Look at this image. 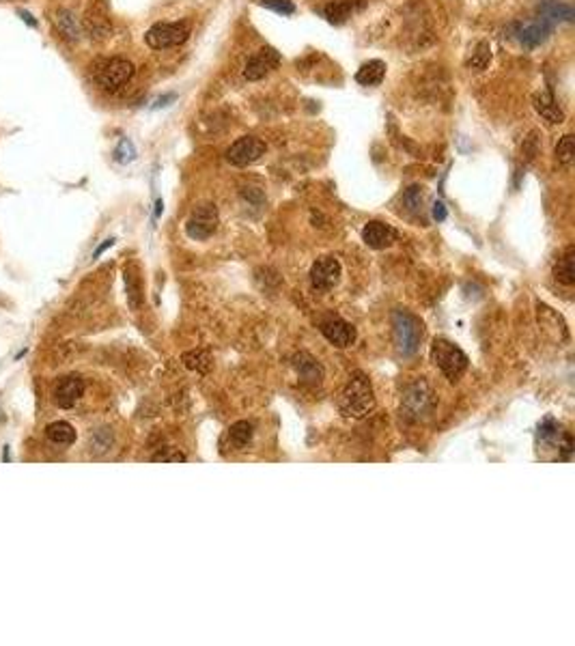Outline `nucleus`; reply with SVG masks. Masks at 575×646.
Instances as JSON below:
<instances>
[{
	"mask_svg": "<svg viewBox=\"0 0 575 646\" xmlns=\"http://www.w3.org/2000/svg\"><path fill=\"white\" fill-rule=\"evenodd\" d=\"M82 392H85V382L80 377H76V375L63 377L58 382L56 390H54V401H56L58 407L69 409V407H74L80 401Z\"/></svg>",
	"mask_w": 575,
	"mask_h": 646,
	"instance_id": "nucleus-15",
	"label": "nucleus"
},
{
	"mask_svg": "<svg viewBox=\"0 0 575 646\" xmlns=\"http://www.w3.org/2000/svg\"><path fill=\"white\" fill-rule=\"evenodd\" d=\"M434 218L438 220V222H442V220H446V205L444 203H436L434 205Z\"/></svg>",
	"mask_w": 575,
	"mask_h": 646,
	"instance_id": "nucleus-34",
	"label": "nucleus"
},
{
	"mask_svg": "<svg viewBox=\"0 0 575 646\" xmlns=\"http://www.w3.org/2000/svg\"><path fill=\"white\" fill-rule=\"evenodd\" d=\"M265 154V142L254 136H244L235 140L227 151V160L233 166H248L254 164Z\"/></svg>",
	"mask_w": 575,
	"mask_h": 646,
	"instance_id": "nucleus-9",
	"label": "nucleus"
},
{
	"mask_svg": "<svg viewBox=\"0 0 575 646\" xmlns=\"http://www.w3.org/2000/svg\"><path fill=\"white\" fill-rule=\"evenodd\" d=\"M177 99V95L175 93H166V95H162V97H158L156 102H154V110H160V108H166V106H171L173 102Z\"/></svg>",
	"mask_w": 575,
	"mask_h": 646,
	"instance_id": "nucleus-33",
	"label": "nucleus"
},
{
	"mask_svg": "<svg viewBox=\"0 0 575 646\" xmlns=\"http://www.w3.org/2000/svg\"><path fill=\"white\" fill-rule=\"evenodd\" d=\"M254 436V426L248 420H240L229 429V446L233 451H244Z\"/></svg>",
	"mask_w": 575,
	"mask_h": 646,
	"instance_id": "nucleus-22",
	"label": "nucleus"
},
{
	"mask_svg": "<svg viewBox=\"0 0 575 646\" xmlns=\"http://www.w3.org/2000/svg\"><path fill=\"white\" fill-rule=\"evenodd\" d=\"M431 360L451 379L457 382L468 369V355L448 338H436L431 345Z\"/></svg>",
	"mask_w": 575,
	"mask_h": 646,
	"instance_id": "nucleus-2",
	"label": "nucleus"
},
{
	"mask_svg": "<svg viewBox=\"0 0 575 646\" xmlns=\"http://www.w3.org/2000/svg\"><path fill=\"white\" fill-rule=\"evenodd\" d=\"M386 76V63L382 60H369L365 63L360 69H358L355 74V82L358 85H365V87H375L384 80Z\"/></svg>",
	"mask_w": 575,
	"mask_h": 646,
	"instance_id": "nucleus-20",
	"label": "nucleus"
},
{
	"mask_svg": "<svg viewBox=\"0 0 575 646\" xmlns=\"http://www.w3.org/2000/svg\"><path fill=\"white\" fill-rule=\"evenodd\" d=\"M134 76V65L125 58H108L102 60L97 65V69L93 71L95 82L104 89V91H119L123 85H127Z\"/></svg>",
	"mask_w": 575,
	"mask_h": 646,
	"instance_id": "nucleus-5",
	"label": "nucleus"
},
{
	"mask_svg": "<svg viewBox=\"0 0 575 646\" xmlns=\"http://www.w3.org/2000/svg\"><path fill=\"white\" fill-rule=\"evenodd\" d=\"M54 24H56L58 33H60L65 39H69V41H78L80 35H82V28H80L76 16L71 14L69 9H56V14H54Z\"/></svg>",
	"mask_w": 575,
	"mask_h": 646,
	"instance_id": "nucleus-19",
	"label": "nucleus"
},
{
	"mask_svg": "<svg viewBox=\"0 0 575 646\" xmlns=\"http://www.w3.org/2000/svg\"><path fill=\"white\" fill-rule=\"evenodd\" d=\"M573 156H575V140L571 134L562 136L560 142L556 145V160L564 166H569L573 162Z\"/></svg>",
	"mask_w": 575,
	"mask_h": 646,
	"instance_id": "nucleus-27",
	"label": "nucleus"
},
{
	"mask_svg": "<svg viewBox=\"0 0 575 646\" xmlns=\"http://www.w3.org/2000/svg\"><path fill=\"white\" fill-rule=\"evenodd\" d=\"M403 203H405L412 211H418V209L422 207V188H420V185L407 188V192L403 194Z\"/></svg>",
	"mask_w": 575,
	"mask_h": 646,
	"instance_id": "nucleus-31",
	"label": "nucleus"
},
{
	"mask_svg": "<svg viewBox=\"0 0 575 646\" xmlns=\"http://www.w3.org/2000/svg\"><path fill=\"white\" fill-rule=\"evenodd\" d=\"M431 405H434V392H431L429 384L424 379L414 382L407 388L405 397H403V414H405V418L407 420H418V418H422L431 409Z\"/></svg>",
	"mask_w": 575,
	"mask_h": 646,
	"instance_id": "nucleus-7",
	"label": "nucleus"
},
{
	"mask_svg": "<svg viewBox=\"0 0 575 646\" xmlns=\"http://www.w3.org/2000/svg\"><path fill=\"white\" fill-rule=\"evenodd\" d=\"M489 60H491V48H489L487 41H480V43L476 45V50L472 52V56H470V60H468L466 65H468L470 69L480 71V69H485V67L489 65Z\"/></svg>",
	"mask_w": 575,
	"mask_h": 646,
	"instance_id": "nucleus-26",
	"label": "nucleus"
},
{
	"mask_svg": "<svg viewBox=\"0 0 575 646\" xmlns=\"http://www.w3.org/2000/svg\"><path fill=\"white\" fill-rule=\"evenodd\" d=\"M321 334L334 345V347H349L353 340H355V328L338 317H332V319H326L321 323Z\"/></svg>",
	"mask_w": 575,
	"mask_h": 646,
	"instance_id": "nucleus-14",
	"label": "nucleus"
},
{
	"mask_svg": "<svg viewBox=\"0 0 575 646\" xmlns=\"http://www.w3.org/2000/svg\"><path fill=\"white\" fill-rule=\"evenodd\" d=\"M511 33H513V39L517 43H522L524 48H537L543 41H547V37L552 35V24L543 18L528 20V22H515V24H511Z\"/></svg>",
	"mask_w": 575,
	"mask_h": 646,
	"instance_id": "nucleus-8",
	"label": "nucleus"
},
{
	"mask_svg": "<svg viewBox=\"0 0 575 646\" xmlns=\"http://www.w3.org/2000/svg\"><path fill=\"white\" fill-rule=\"evenodd\" d=\"M136 158V149H134V145L127 140V138H123L121 142H119V147H117V151H114V160L117 162H121V164H127V162H131Z\"/></svg>",
	"mask_w": 575,
	"mask_h": 646,
	"instance_id": "nucleus-30",
	"label": "nucleus"
},
{
	"mask_svg": "<svg viewBox=\"0 0 575 646\" xmlns=\"http://www.w3.org/2000/svg\"><path fill=\"white\" fill-rule=\"evenodd\" d=\"M278 63H280V54L274 48H261L248 58V63L244 67V78L261 80L269 74V71H274L278 67Z\"/></svg>",
	"mask_w": 575,
	"mask_h": 646,
	"instance_id": "nucleus-11",
	"label": "nucleus"
},
{
	"mask_svg": "<svg viewBox=\"0 0 575 646\" xmlns=\"http://www.w3.org/2000/svg\"><path fill=\"white\" fill-rule=\"evenodd\" d=\"M394 325V345L401 355H414L422 340V323L407 311H397L392 317Z\"/></svg>",
	"mask_w": 575,
	"mask_h": 646,
	"instance_id": "nucleus-3",
	"label": "nucleus"
},
{
	"mask_svg": "<svg viewBox=\"0 0 575 646\" xmlns=\"http://www.w3.org/2000/svg\"><path fill=\"white\" fill-rule=\"evenodd\" d=\"M220 225V215H218V207L213 203H200L198 207L192 209L190 218L186 222V233L190 239L196 242H205L209 239L215 231H218Z\"/></svg>",
	"mask_w": 575,
	"mask_h": 646,
	"instance_id": "nucleus-4",
	"label": "nucleus"
},
{
	"mask_svg": "<svg viewBox=\"0 0 575 646\" xmlns=\"http://www.w3.org/2000/svg\"><path fill=\"white\" fill-rule=\"evenodd\" d=\"M125 286H127L129 304L136 308L140 304V284H138V276H134L131 269H125Z\"/></svg>",
	"mask_w": 575,
	"mask_h": 646,
	"instance_id": "nucleus-28",
	"label": "nucleus"
},
{
	"mask_svg": "<svg viewBox=\"0 0 575 646\" xmlns=\"http://www.w3.org/2000/svg\"><path fill=\"white\" fill-rule=\"evenodd\" d=\"M541 11V18L547 20L549 24L552 22H571L575 18V11L571 5H564V3H558V0H547L539 7Z\"/></svg>",
	"mask_w": 575,
	"mask_h": 646,
	"instance_id": "nucleus-21",
	"label": "nucleus"
},
{
	"mask_svg": "<svg viewBox=\"0 0 575 646\" xmlns=\"http://www.w3.org/2000/svg\"><path fill=\"white\" fill-rule=\"evenodd\" d=\"M261 5L267 7V9H272V11H276V14H280V16L296 14V5L291 3V0H261Z\"/></svg>",
	"mask_w": 575,
	"mask_h": 646,
	"instance_id": "nucleus-29",
	"label": "nucleus"
},
{
	"mask_svg": "<svg viewBox=\"0 0 575 646\" xmlns=\"http://www.w3.org/2000/svg\"><path fill=\"white\" fill-rule=\"evenodd\" d=\"M183 365L190 369V371H196V373H207L209 367H211V355L203 349H196V351H188L183 353Z\"/></svg>",
	"mask_w": 575,
	"mask_h": 646,
	"instance_id": "nucleus-25",
	"label": "nucleus"
},
{
	"mask_svg": "<svg viewBox=\"0 0 575 646\" xmlns=\"http://www.w3.org/2000/svg\"><path fill=\"white\" fill-rule=\"evenodd\" d=\"M110 246H114V239H106V244H102V246L95 250V254H93V257H95V259H97V257H102V252H104V250H108Z\"/></svg>",
	"mask_w": 575,
	"mask_h": 646,
	"instance_id": "nucleus-36",
	"label": "nucleus"
},
{
	"mask_svg": "<svg viewBox=\"0 0 575 646\" xmlns=\"http://www.w3.org/2000/svg\"><path fill=\"white\" fill-rule=\"evenodd\" d=\"M373 407H375V397H373L371 382L362 371H355L338 397V409L343 416L358 420V418L369 416L373 411Z\"/></svg>",
	"mask_w": 575,
	"mask_h": 646,
	"instance_id": "nucleus-1",
	"label": "nucleus"
},
{
	"mask_svg": "<svg viewBox=\"0 0 575 646\" xmlns=\"http://www.w3.org/2000/svg\"><path fill=\"white\" fill-rule=\"evenodd\" d=\"M45 434H48V438H50L52 442H56V444H74V442H76V429L71 426L69 422H65V420L52 422V424L45 429Z\"/></svg>",
	"mask_w": 575,
	"mask_h": 646,
	"instance_id": "nucleus-24",
	"label": "nucleus"
},
{
	"mask_svg": "<svg viewBox=\"0 0 575 646\" xmlns=\"http://www.w3.org/2000/svg\"><path fill=\"white\" fill-rule=\"evenodd\" d=\"M365 7V0H334V3L326 5L323 14L332 24H343L351 18L353 11H360Z\"/></svg>",
	"mask_w": 575,
	"mask_h": 646,
	"instance_id": "nucleus-17",
	"label": "nucleus"
},
{
	"mask_svg": "<svg viewBox=\"0 0 575 646\" xmlns=\"http://www.w3.org/2000/svg\"><path fill=\"white\" fill-rule=\"evenodd\" d=\"M340 280V263L334 257H321L311 267V284L317 291H330Z\"/></svg>",
	"mask_w": 575,
	"mask_h": 646,
	"instance_id": "nucleus-10",
	"label": "nucleus"
},
{
	"mask_svg": "<svg viewBox=\"0 0 575 646\" xmlns=\"http://www.w3.org/2000/svg\"><path fill=\"white\" fill-rule=\"evenodd\" d=\"M362 239L369 248L373 250H384V248H390L394 242H397V231L390 227V225H384L380 220H373L369 222L365 229H362Z\"/></svg>",
	"mask_w": 575,
	"mask_h": 646,
	"instance_id": "nucleus-13",
	"label": "nucleus"
},
{
	"mask_svg": "<svg viewBox=\"0 0 575 646\" xmlns=\"http://www.w3.org/2000/svg\"><path fill=\"white\" fill-rule=\"evenodd\" d=\"M188 37H190V24L188 22H173V24L171 22H160V24H154L147 31L145 41L154 50H166V48L181 45Z\"/></svg>",
	"mask_w": 575,
	"mask_h": 646,
	"instance_id": "nucleus-6",
	"label": "nucleus"
},
{
	"mask_svg": "<svg viewBox=\"0 0 575 646\" xmlns=\"http://www.w3.org/2000/svg\"><path fill=\"white\" fill-rule=\"evenodd\" d=\"M154 461H186V455H183V453H179V451H175V448H173V453H164V451H160V453L154 457Z\"/></svg>",
	"mask_w": 575,
	"mask_h": 646,
	"instance_id": "nucleus-32",
	"label": "nucleus"
},
{
	"mask_svg": "<svg viewBox=\"0 0 575 646\" xmlns=\"http://www.w3.org/2000/svg\"><path fill=\"white\" fill-rule=\"evenodd\" d=\"M18 16H20V18H22V20H24V22H26L28 26H37V20H35V18H33V16H31L28 11H24V9H18Z\"/></svg>",
	"mask_w": 575,
	"mask_h": 646,
	"instance_id": "nucleus-35",
	"label": "nucleus"
},
{
	"mask_svg": "<svg viewBox=\"0 0 575 646\" xmlns=\"http://www.w3.org/2000/svg\"><path fill=\"white\" fill-rule=\"evenodd\" d=\"M85 28L89 31V35L93 39H106L112 31L110 18H108V9L104 0H93L91 7L85 14Z\"/></svg>",
	"mask_w": 575,
	"mask_h": 646,
	"instance_id": "nucleus-12",
	"label": "nucleus"
},
{
	"mask_svg": "<svg viewBox=\"0 0 575 646\" xmlns=\"http://www.w3.org/2000/svg\"><path fill=\"white\" fill-rule=\"evenodd\" d=\"M532 102H534V110H537L547 123H562V121H564V112H562V108L556 104V99H554V95H552L549 91L537 93Z\"/></svg>",
	"mask_w": 575,
	"mask_h": 646,
	"instance_id": "nucleus-18",
	"label": "nucleus"
},
{
	"mask_svg": "<svg viewBox=\"0 0 575 646\" xmlns=\"http://www.w3.org/2000/svg\"><path fill=\"white\" fill-rule=\"evenodd\" d=\"M573 252H575V248H573V246H566L564 254L558 259V263H556V267H554V276H556V280H558V282H562V284H566V286H571V284L575 282Z\"/></svg>",
	"mask_w": 575,
	"mask_h": 646,
	"instance_id": "nucleus-23",
	"label": "nucleus"
},
{
	"mask_svg": "<svg viewBox=\"0 0 575 646\" xmlns=\"http://www.w3.org/2000/svg\"><path fill=\"white\" fill-rule=\"evenodd\" d=\"M294 367H296V371H298V375H300V379H302L304 384H313V386L321 384V379H323V369H321V365L315 360V357H313L311 353H306V351L298 353V355L294 357Z\"/></svg>",
	"mask_w": 575,
	"mask_h": 646,
	"instance_id": "nucleus-16",
	"label": "nucleus"
}]
</instances>
